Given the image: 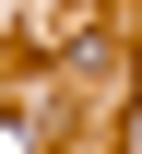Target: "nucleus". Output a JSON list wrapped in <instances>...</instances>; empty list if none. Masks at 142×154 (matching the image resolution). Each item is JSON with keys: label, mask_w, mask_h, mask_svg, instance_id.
<instances>
[{"label": "nucleus", "mask_w": 142, "mask_h": 154, "mask_svg": "<svg viewBox=\"0 0 142 154\" xmlns=\"http://www.w3.org/2000/svg\"><path fill=\"white\" fill-rule=\"evenodd\" d=\"M0 154H36V131H24V119H0Z\"/></svg>", "instance_id": "obj_1"}]
</instances>
